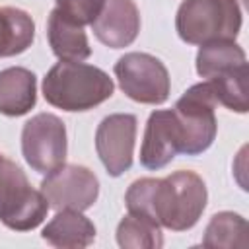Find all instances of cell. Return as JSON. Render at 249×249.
I'll return each instance as SVG.
<instances>
[{"label":"cell","instance_id":"6da1fadb","mask_svg":"<svg viewBox=\"0 0 249 249\" xmlns=\"http://www.w3.org/2000/svg\"><path fill=\"white\" fill-rule=\"evenodd\" d=\"M206 200L208 191L202 177L185 169L163 179H136L124 195L130 214L146 216L171 231L191 230L202 216Z\"/></svg>","mask_w":249,"mask_h":249},{"label":"cell","instance_id":"7a4b0ae2","mask_svg":"<svg viewBox=\"0 0 249 249\" xmlns=\"http://www.w3.org/2000/svg\"><path fill=\"white\" fill-rule=\"evenodd\" d=\"M115 84L107 72L86 62H56L43 78V95L47 103L62 111H89L107 101Z\"/></svg>","mask_w":249,"mask_h":249},{"label":"cell","instance_id":"3957f363","mask_svg":"<svg viewBox=\"0 0 249 249\" xmlns=\"http://www.w3.org/2000/svg\"><path fill=\"white\" fill-rule=\"evenodd\" d=\"M241 23L237 0H183L175 16L181 41L198 47L210 41H235Z\"/></svg>","mask_w":249,"mask_h":249},{"label":"cell","instance_id":"277c9868","mask_svg":"<svg viewBox=\"0 0 249 249\" xmlns=\"http://www.w3.org/2000/svg\"><path fill=\"white\" fill-rule=\"evenodd\" d=\"M41 189H33L23 169L0 154V222L16 231L35 230L49 212Z\"/></svg>","mask_w":249,"mask_h":249},{"label":"cell","instance_id":"5b68a950","mask_svg":"<svg viewBox=\"0 0 249 249\" xmlns=\"http://www.w3.org/2000/svg\"><path fill=\"white\" fill-rule=\"evenodd\" d=\"M216 105L218 101L206 80L191 86L177 99L173 113L181 134V154L200 156L212 146L218 132V121L214 115Z\"/></svg>","mask_w":249,"mask_h":249},{"label":"cell","instance_id":"8992f818","mask_svg":"<svg viewBox=\"0 0 249 249\" xmlns=\"http://www.w3.org/2000/svg\"><path fill=\"white\" fill-rule=\"evenodd\" d=\"M119 88L136 103L161 105L171 91V80L165 64L148 53H126L115 62Z\"/></svg>","mask_w":249,"mask_h":249},{"label":"cell","instance_id":"52a82bcc","mask_svg":"<svg viewBox=\"0 0 249 249\" xmlns=\"http://www.w3.org/2000/svg\"><path fill=\"white\" fill-rule=\"evenodd\" d=\"M68 152L66 126L53 113H37L21 128V154L27 165L47 175L64 163Z\"/></svg>","mask_w":249,"mask_h":249},{"label":"cell","instance_id":"ba28073f","mask_svg":"<svg viewBox=\"0 0 249 249\" xmlns=\"http://www.w3.org/2000/svg\"><path fill=\"white\" fill-rule=\"evenodd\" d=\"M41 193L54 210H88L99 196V181L91 169L62 163L41 181Z\"/></svg>","mask_w":249,"mask_h":249},{"label":"cell","instance_id":"9c48e42d","mask_svg":"<svg viewBox=\"0 0 249 249\" xmlns=\"http://www.w3.org/2000/svg\"><path fill=\"white\" fill-rule=\"evenodd\" d=\"M136 115L113 113L107 115L95 130V152L111 177H121L132 165L136 140Z\"/></svg>","mask_w":249,"mask_h":249},{"label":"cell","instance_id":"30bf717a","mask_svg":"<svg viewBox=\"0 0 249 249\" xmlns=\"http://www.w3.org/2000/svg\"><path fill=\"white\" fill-rule=\"evenodd\" d=\"M181 154V134L173 109H158L148 117L142 146L140 165L158 171Z\"/></svg>","mask_w":249,"mask_h":249},{"label":"cell","instance_id":"8fae6325","mask_svg":"<svg viewBox=\"0 0 249 249\" xmlns=\"http://www.w3.org/2000/svg\"><path fill=\"white\" fill-rule=\"evenodd\" d=\"M99 43L109 49H124L140 31V12L134 0H103L97 18L89 23Z\"/></svg>","mask_w":249,"mask_h":249},{"label":"cell","instance_id":"7c38bea8","mask_svg":"<svg viewBox=\"0 0 249 249\" xmlns=\"http://www.w3.org/2000/svg\"><path fill=\"white\" fill-rule=\"evenodd\" d=\"M37 103V78L23 66L0 70V113L21 117Z\"/></svg>","mask_w":249,"mask_h":249},{"label":"cell","instance_id":"4fadbf2b","mask_svg":"<svg viewBox=\"0 0 249 249\" xmlns=\"http://www.w3.org/2000/svg\"><path fill=\"white\" fill-rule=\"evenodd\" d=\"M41 237L53 247H88L95 239V226L80 210H56L54 218L43 228Z\"/></svg>","mask_w":249,"mask_h":249},{"label":"cell","instance_id":"5bb4252c","mask_svg":"<svg viewBox=\"0 0 249 249\" xmlns=\"http://www.w3.org/2000/svg\"><path fill=\"white\" fill-rule=\"evenodd\" d=\"M47 37L54 56H58L60 60L82 62L91 54V47L84 27L64 18L56 8L49 14Z\"/></svg>","mask_w":249,"mask_h":249},{"label":"cell","instance_id":"9a60e30c","mask_svg":"<svg viewBox=\"0 0 249 249\" xmlns=\"http://www.w3.org/2000/svg\"><path fill=\"white\" fill-rule=\"evenodd\" d=\"M35 39L33 18L19 8L0 6V58L25 53Z\"/></svg>","mask_w":249,"mask_h":249},{"label":"cell","instance_id":"2e32d148","mask_svg":"<svg viewBox=\"0 0 249 249\" xmlns=\"http://www.w3.org/2000/svg\"><path fill=\"white\" fill-rule=\"evenodd\" d=\"M220 105L235 113H247L249 109V70L247 62L231 70L212 76L206 80Z\"/></svg>","mask_w":249,"mask_h":249},{"label":"cell","instance_id":"e0dca14e","mask_svg":"<svg viewBox=\"0 0 249 249\" xmlns=\"http://www.w3.org/2000/svg\"><path fill=\"white\" fill-rule=\"evenodd\" d=\"M245 62V51L235 41H210L200 45L196 53V72L204 80H210L212 76L231 70Z\"/></svg>","mask_w":249,"mask_h":249},{"label":"cell","instance_id":"ac0fdd59","mask_svg":"<svg viewBox=\"0 0 249 249\" xmlns=\"http://www.w3.org/2000/svg\"><path fill=\"white\" fill-rule=\"evenodd\" d=\"M204 247H247V220L241 214L224 210L210 218L204 235Z\"/></svg>","mask_w":249,"mask_h":249},{"label":"cell","instance_id":"d6986e66","mask_svg":"<svg viewBox=\"0 0 249 249\" xmlns=\"http://www.w3.org/2000/svg\"><path fill=\"white\" fill-rule=\"evenodd\" d=\"M117 243L123 249H160L163 245L161 226L138 214H126L117 226Z\"/></svg>","mask_w":249,"mask_h":249},{"label":"cell","instance_id":"ffe728a7","mask_svg":"<svg viewBox=\"0 0 249 249\" xmlns=\"http://www.w3.org/2000/svg\"><path fill=\"white\" fill-rule=\"evenodd\" d=\"M54 4H56L54 8L64 18L84 27V25H89L97 18L103 6V0H54Z\"/></svg>","mask_w":249,"mask_h":249}]
</instances>
